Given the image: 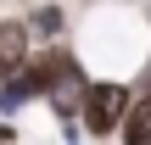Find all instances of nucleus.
Returning <instances> with one entry per match:
<instances>
[{
  "mask_svg": "<svg viewBox=\"0 0 151 145\" xmlns=\"http://www.w3.org/2000/svg\"><path fill=\"white\" fill-rule=\"evenodd\" d=\"M34 28H28V17L17 11V17H0V78H11V73H22V61L34 56Z\"/></svg>",
  "mask_w": 151,
  "mask_h": 145,
  "instance_id": "obj_2",
  "label": "nucleus"
},
{
  "mask_svg": "<svg viewBox=\"0 0 151 145\" xmlns=\"http://www.w3.org/2000/svg\"><path fill=\"white\" fill-rule=\"evenodd\" d=\"M129 84H134V95H151V50H146V61H140V73H134Z\"/></svg>",
  "mask_w": 151,
  "mask_h": 145,
  "instance_id": "obj_6",
  "label": "nucleus"
},
{
  "mask_svg": "<svg viewBox=\"0 0 151 145\" xmlns=\"http://www.w3.org/2000/svg\"><path fill=\"white\" fill-rule=\"evenodd\" d=\"M28 106H39V95H34V84H28L22 73H11V78H0V117H22Z\"/></svg>",
  "mask_w": 151,
  "mask_h": 145,
  "instance_id": "obj_4",
  "label": "nucleus"
},
{
  "mask_svg": "<svg viewBox=\"0 0 151 145\" xmlns=\"http://www.w3.org/2000/svg\"><path fill=\"white\" fill-rule=\"evenodd\" d=\"M118 145H151V95H134V106L118 129Z\"/></svg>",
  "mask_w": 151,
  "mask_h": 145,
  "instance_id": "obj_5",
  "label": "nucleus"
},
{
  "mask_svg": "<svg viewBox=\"0 0 151 145\" xmlns=\"http://www.w3.org/2000/svg\"><path fill=\"white\" fill-rule=\"evenodd\" d=\"M22 17H28V28H34V39H39V45L67 39V28H73V17H67V6H62V0H34V6H22Z\"/></svg>",
  "mask_w": 151,
  "mask_h": 145,
  "instance_id": "obj_3",
  "label": "nucleus"
},
{
  "mask_svg": "<svg viewBox=\"0 0 151 145\" xmlns=\"http://www.w3.org/2000/svg\"><path fill=\"white\" fill-rule=\"evenodd\" d=\"M0 145H22V129H17V117H0Z\"/></svg>",
  "mask_w": 151,
  "mask_h": 145,
  "instance_id": "obj_7",
  "label": "nucleus"
},
{
  "mask_svg": "<svg viewBox=\"0 0 151 145\" xmlns=\"http://www.w3.org/2000/svg\"><path fill=\"white\" fill-rule=\"evenodd\" d=\"M129 106H134V84H129V78H112V73H95V78L84 84V101H78V129H84V140H95V145L118 140Z\"/></svg>",
  "mask_w": 151,
  "mask_h": 145,
  "instance_id": "obj_1",
  "label": "nucleus"
}]
</instances>
